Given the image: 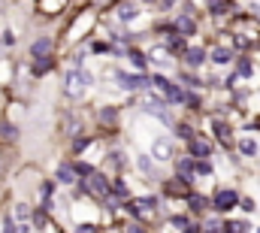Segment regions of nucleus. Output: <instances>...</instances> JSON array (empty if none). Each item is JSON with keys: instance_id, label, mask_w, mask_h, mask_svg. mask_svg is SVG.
<instances>
[{"instance_id": "f257e3e1", "label": "nucleus", "mask_w": 260, "mask_h": 233, "mask_svg": "<svg viewBox=\"0 0 260 233\" xmlns=\"http://www.w3.org/2000/svg\"><path fill=\"white\" fill-rule=\"evenodd\" d=\"M88 88H91V76H88L82 67H76V70H70V73H67V94L82 97Z\"/></svg>"}, {"instance_id": "f03ea898", "label": "nucleus", "mask_w": 260, "mask_h": 233, "mask_svg": "<svg viewBox=\"0 0 260 233\" xmlns=\"http://www.w3.org/2000/svg\"><path fill=\"white\" fill-rule=\"evenodd\" d=\"M151 82L158 85V91H161V94H164V97H167L170 103H182V100H185V94H182V88H176V85H173V82H167L164 76H154Z\"/></svg>"}, {"instance_id": "7ed1b4c3", "label": "nucleus", "mask_w": 260, "mask_h": 233, "mask_svg": "<svg viewBox=\"0 0 260 233\" xmlns=\"http://www.w3.org/2000/svg\"><path fill=\"white\" fill-rule=\"evenodd\" d=\"M85 188H88V194H94V197H100V200H109V185H106V179H103L100 173H91V176L85 179Z\"/></svg>"}, {"instance_id": "20e7f679", "label": "nucleus", "mask_w": 260, "mask_h": 233, "mask_svg": "<svg viewBox=\"0 0 260 233\" xmlns=\"http://www.w3.org/2000/svg\"><path fill=\"white\" fill-rule=\"evenodd\" d=\"M115 82H118L121 88H127V91L148 88V79H145V76H130V73H124V70H118V73H115Z\"/></svg>"}, {"instance_id": "39448f33", "label": "nucleus", "mask_w": 260, "mask_h": 233, "mask_svg": "<svg viewBox=\"0 0 260 233\" xmlns=\"http://www.w3.org/2000/svg\"><path fill=\"white\" fill-rule=\"evenodd\" d=\"M239 203V194L236 191H218L215 194V209L218 212H227V209H233Z\"/></svg>"}, {"instance_id": "423d86ee", "label": "nucleus", "mask_w": 260, "mask_h": 233, "mask_svg": "<svg viewBox=\"0 0 260 233\" xmlns=\"http://www.w3.org/2000/svg\"><path fill=\"white\" fill-rule=\"evenodd\" d=\"M188 152H191L194 158H200V161H206V158L212 155V146H209L206 139H200V136H194V139H191V146H188Z\"/></svg>"}, {"instance_id": "0eeeda50", "label": "nucleus", "mask_w": 260, "mask_h": 233, "mask_svg": "<svg viewBox=\"0 0 260 233\" xmlns=\"http://www.w3.org/2000/svg\"><path fill=\"white\" fill-rule=\"evenodd\" d=\"M164 191H167V194H191V179L179 176V179L167 182V185H164Z\"/></svg>"}, {"instance_id": "6e6552de", "label": "nucleus", "mask_w": 260, "mask_h": 233, "mask_svg": "<svg viewBox=\"0 0 260 233\" xmlns=\"http://www.w3.org/2000/svg\"><path fill=\"white\" fill-rule=\"evenodd\" d=\"M151 152H154V158H158V161H170V158H173V146H170L167 139H158Z\"/></svg>"}, {"instance_id": "1a4fd4ad", "label": "nucleus", "mask_w": 260, "mask_h": 233, "mask_svg": "<svg viewBox=\"0 0 260 233\" xmlns=\"http://www.w3.org/2000/svg\"><path fill=\"white\" fill-rule=\"evenodd\" d=\"M215 136H218V139H221L224 146H233V133H230V124H221V121H218V124H215Z\"/></svg>"}, {"instance_id": "9d476101", "label": "nucleus", "mask_w": 260, "mask_h": 233, "mask_svg": "<svg viewBox=\"0 0 260 233\" xmlns=\"http://www.w3.org/2000/svg\"><path fill=\"white\" fill-rule=\"evenodd\" d=\"M176 30H179L182 36H191V33H194V21H191L188 15H182V18L176 21Z\"/></svg>"}, {"instance_id": "9b49d317", "label": "nucleus", "mask_w": 260, "mask_h": 233, "mask_svg": "<svg viewBox=\"0 0 260 233\" xmlns=\"http://www.w3.org/2000/svg\"><path fill=\"white\" fill-rule=\"evenodd\" d=\"M203 58H206V55H203V49H188V52H185V61H188L191 67H200V64H203Z\"/></svg>"}, {"instance_id": "f8f14e48", "label": "nucleus", "mask_w": 260, "mask_h": 233, "mask_svg": "<svg viewBox=\"0 0 260 233\" xmlns=\"http://www.w3.org/2000/svg\"><path fill=\"white\" fill-rule=\"evenodd\" d=\"M212 61H215V64H230V61H233V52L221 45V49H215V52H212Z\"/></svg>"}, {"instance_id": "ddd939ff", "label": "nucleus", "mask_w": 260, "mask_h": 233, "mask_svg": "<svg viewBox=\"0 0 260 233\" xmlns=\"http://www.w3.org/2000/svg\"><path fill=\"white\" fill-rule=\"evenodd\" d=\"M48 52H51V39H36V42H33V55H36V58H42V55H48Z\"/></svg>"}, {"instance_id": "4468645a", "label": "nucleus", "mask_w": 260, "mask_h": 233, "mask_svg": "<svg viewBox=\"0 0 260 233\" xmlns=\"http://www.w3.org/2000/svg\"><path fill=\"white\" fill-rule=\"evenodd\" d=\"M100 121H103V124H115V121H118V109H112V106L100 109Z\"/></svg>"}, {"instance_id": "2eb2a0df", "label": "nucleus", "mask_w": 260, "mask_h": 233, "mask_svg": "<svg viewBox=\"0 0 260 233\" xmlns=\"http://www.w3.org/2000/svg\"><path fill=\"white\" fill-rule=\"evenodd\" d=\"M239 152L251 158V155H257V143L254 139H239Z\"/></svg>"}, {"instance_id": "dca6fc26", "label": "nucleus", "mask_w": 260, "mask_h": 233, "mask_svg": "<svg viewBox=\"0 0 260 233\" xmlns=\"http://www.w3.org/2000/svg\"><path fill=\"white\" fill-rule=\"evenodd\" d=\"M179 173H182L185 179H191V176H194V161H191V158H185V161H179Z\"/></svg>"}, {"instance_id": "f3484780", "label": "nucleus", "mask_w": 260, "mask_h": 233, "mask_svg": "<svg viewBox=\"0 0 260 233\" xmlns=\"http://www.w3.org/2000/svg\"><path fill=\"white\" fill-rule=\"evenodd\" d=\"M58 179H61V182H76V170H73V167H67V164H64V167H61V170H58Z\"/></svg>"}, {"instance_id": "a211bd4d", "label": "nucleus", "mask_w": 260, "mask_h": 233, "mask_svg": "<svg viewBox=\"0 0 260 233\" xmlns=\"http://www.w3.org/2000/svg\"><path fill=\"white\" fill-rule=\"evenodd\" d=\"M188 200H191V209H194V212H203V209L209 206V200H206V197H197V194H194V197L188 194Z\"/></svg>"}, {"instance_id": "6ab92c4d", "label": "nucleus", "mask_w": 260, "mask_h": 233, "mask_svg": "<svg viewBox=\"0 0 260 233\" xmlns=\"http://www.w3.org/2000/svg\"><path fill=\"white\" fill-rule=\"evenodd\" d=\"M118 15H121V21H130V18H136V6H130V3H127V6H121V12H118Z\"/></svg>"}, {"instance_id": "aec40b11", "label": "nucleus", "mask_w": 260, "mask_h": 233, "mask_svg": "<svg viewBox=\"0 0 260 233\" xmlns=\"http://www.w3.org/2000/svg\"><path fill=\"white\" fill-rule=\"evenodd\" d=\"M194 173H200V176H209V173H212L209 161H197V164H194Z\"/></svg>"}, {"instance_id": "412c9836", "label": "nucleus", "mask_w": 260, "mask_h": 233, "mask_svg": "<svg viewBox=\"0 0 260 233\" xmlns=\"http://www.w3.org/2000/svg\"><path fill=\"white\" fill-rule=\"evenodd\" d=\"M45 70H51V61H48V58H39L36 67H33V73H45Z\"/></svg>"}, {"instance_id": "4be33fe9", "label": "nucleus", "mask_w": 260, "mask_h": 233, "mask_svg": "<svg viewBox=\"0 0 260 233\" xmlns=\"http://www.w3.org/2000/svg\"><path fill=\"white\" fill-rule=\"evenodd\" d=\"M0 136L3 139H15V127L12 124H0Z\"/></svg>"}, {"instance_id": "5701e85b", "label": "nucleus", "mask_w": 260, "mask_h": 233, "mask_svg": "<svg viewBox=\"0 0 260 233\" xmlns=\"http://www.w3.org/2000/svg\"><path fill=\"white\" fill-rule=\"evenodd\" d=\"M173 227H179V230H191V224H188L185 215H176V218H173Z\"/></svg>"}, {"instance_id": "b1692460", "label": "nucleus", "mask_w": 260, "mask_h": 233, "mask_svg": "<svg viewBox=\"0 0 260 233\" xmlns=\"http://www.w3.org/2000/svg\"><path fill=\"white\" fill-rule=\"evenodd\" d=\"M224 230L227 233H245V224H242V221H230V224H224Z\"/></svg>"}, {"instance_id": "393cba45", "label": "nucleus", "mask_w": 260, "mask_h": 233, "mask_svg": "<svg viewBox=\"0 0 260 233\" xmlns=\"http://www.w3.org/2000/svg\"><path fill=\"white\" fill-rule=\"evenodd\" d=\"M170 49H173V52H182V49H185V42H182L179 36H173V30H170Z\"/></svg>"}, {"instance_id": "a878e982", "label": "nucleus", "mask_w": 260, "mask_h": 233, "mask_svg": "<svg viewBox=\"0 0 260 233\" xmlns=\"http://www.w3.org/2000/svg\"><path fill=\"white\" fill-rule=\"evenodd\" d=\"M179 136H182V139H188V143H191V139H194V130H191V127H188V124H179Z\"/></svg>"}, {"instance_id": "bb28decb", "label": "nucleus", "mask_w": 260, "mask_h": 233, "mask_svg": "<svg viewBox=\"0 0 260 233\" xmlns=\"http://www.w3.org/2000/svg\"><path fill=\"white\" fill-rule=\"evenodd\" d=\"M109 164H112V167H124V155H121V152H112V155H109Z\"/></svg>"}, {"instance_id": "cd10ccee", "label": "nucleus", "mask_w": 260, "mask_h": 233, "mask_svg": "<svg viewBox=\"0 0 260 233\" xmlns=\"http://www.w3.org/2000/svg\"><path fill=\"white\" fill-rule=\"evenodd\" d=\"M3 233H18V224L12 218H3Z\"/></svg>"}, {"instance_id": "c85d7f7f", "label": "nucleus", "mask_w": 260, "mask_h": 233, "mask_svg": "<svg viewBox=\"0 0 260 233\" xmlns=\"http://www.w3.org/2000/svg\"><path fill=\"white\" fill-rule=\"evenodd\" d=\"M130 58H133L136 67H145V55H142V52H130Z\"/></svg>"}, {"instance_id": "c756f323", "label": "nucleus", "mask_w": 260, "mask_h": 233, "mask_svg": "<svg viewBox=\"0 0 260 233\" xmlns=\"http://www.w3.org/2000/svg\"><path fill=\"white\" fill-rule=\"evenodd\" d=\"M112 191H115L118 197H124V194H127V185H124V182H112Z\"/></svg>"}, {"instance_id": "7c9ffc66", "label": "nucleus", "mask_w": 260, "mask_h": 233, "mask_svg": "<svg viewBox=\"0 0 260 233\" xmlns=\"http://www.w3.org/2000/svg\"><path fill=\"white\" fill-rule=\"evenodd\" d=\"M73 170H76V173H82V176H91V173H94V170H91V167H88V164H76V167H73Z\"/></svg>"}, {"instance_id": "2f4dec72", "label": "nucleus", "mask_w": 260, "mask_h": 233, "mask_svg": "<svg viewBox=\"0 0 260 233\" xmlns=\"http://www.w3.org/2000/svg\"><path fill=\"white\" fill-rule=\"evenodd\" d=\"M76 233H100V230H97L94 224H79V230H76Z\"/></svg>"}, {"instance_id": "473e14b6", "label": "nucleus", "mask_w": 260, "mask_h": 233, "mask_svg": "<svg viewBox=\"0 0 260 233\" xmlns=\"http://www.w3.org/2000/svg\"><path fill=\"white\" fill-rule=\"evenodd\" d=\"M239 73L248 76V73H251V64H248V61H239Z\"/></svg>"}, {"instance_id": "72a5a7b5", "label": "nucleus", "mask_w": 260, "mask_h": 233, "mask_svg": "<svg viewBox=\"0 0 260 233\" xmlns=\"http://www.w3.org/2000/svg\"><path fill=\"white\" fill-rule=\"evenodd\" d=\"M33 221H36V227H42V224H45V212H36Z\"/></svg>"}, {"instance_id": "f704fd0d", "label": "nucleus", "mask_w": 260, "mask_h": 233, "mask_svg": "<svg viewBox=\"0 0 260 233\" xmlns=\"http://www.w3.org/2000/svg\"><path fill=\"white\" fill-rule=\"evenodd\" d=\"M127 233H145V227H139V224H130V227H127Z\"/></svg>"}, {"instance_id": "c9c22d12", "label": "nucleus", "mask_w": 260, "mask_h": 233, "mask_svg": "<svg viewBox=\"0 0 260 233\" xmlns=\"http://www.w3.org/2000/svg\"><path fill=\"white\" fill-rule=\"evenodd\" d=\"M257 233H260V230H257Z\"/></svg>"}]
</instances>
